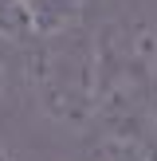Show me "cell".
Returning a JSON list of instances; mask_svg holds the SVG:
<instances>
[{
	"mask_svg": "<svg viewBox=\"0 0 157 161\" xmlns=\"http://www.w3.org/2000/svg\"><path fill=\"white\" fill-rule=\"evenodd\" d=\"M31 43V86L43 114L59 126L83 130L94 118V39L71 28Z\"/></svg>",
	"mask_w": 157,
	"mask_h": 161,
	"instance_id": "6da1fadb",
	"label": "cell"
},
{
	"mask_svg": "<svg viewBox=\"0 0 157 161\" xmlns=\"http://www.w3.org/2000/svg\"><path fill=\"white\" fill-rule=\"evenodd\" d=\"M4 86H8V67H4V59H0V94H4Z\"/></svg>",
	"mask_w": 157,
	"mask_h": 161,
	"instance_id": "5b68a950",
	"label": "cell"
},
{
	"mask_svg": "<svg viewBox=\"0 0 157 161\" xmlns=\"http://www.w3.org/2000/svg\"><path fill=\"white\" fill-rule=\"evenodd\" d=\"M0 161H16V153H12V149L4 146V142H0Z\"/></svg>",
	"mask_w": 157,
	"mask_h": 161,
	"instance_id": "8992f818",
	"label": "cell"
},
{
	"mask_svg": "<svg viewBox=\"0 0 157 161\" xmlns=\"http://www.w3.org/2000/svg\"><path fill=\"white\" fill-rule=\"evenodd\" d=\"M149 130L157 134V71H153V91H149Z\"/></svg>",
	"mask_w": 157,
	"mask_h": 161,
	"instance_id": "277c9868",
	"label": "cell"
},
{
	"mask_svg": "<svg viewBox=\"0 0 157 161\" xmlns=\"http://www.w3.org/2000/svg\"><path fill=\"white\" fill-rule=\"evenodd\" d=\"M0 39L4 43H31V24L24 0H0Z\"/></svg>",
	"mask_w": 157,
	"mask_h": 161,
	"instance_id": "3957f363",
	"label": "cell"
},
{
	"mask_svg": "<svg viewBox=\"0 0 157 161\" xmlns=\"http://www.w3.org/2000/svg\"><path fill=\"white\" fill-rule=\"evenodd\" d=\"M31 24V39L63 36L83 24V0H24Z\"/></svg>",
	"mask_w": 157,
	"mask_h": 161,
	"instance_id": "7a4b0ae2",
	"label": "cell"
}]
</instances>
